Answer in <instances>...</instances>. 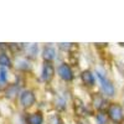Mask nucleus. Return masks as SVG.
Here are the masks:
<instances>
[{
	"instance_id": "16",
	"label": "nucleus",
	"mask_w": 124,
	"mask_h": 124,
	"mask_svg": "<svg viewBox=\"0 0 124 124\" xmlns=\"http://www.w3.org/2000/svg\"><path fill=\"white\" fill-rule=\"evenodd\" d=\"M120 45H122V46H124V44H120Z\"/></svg>"
},
{
	"instance_id": "8",
	"label": "nucleus",
	"mask_w": 124,
	"mask_h": 124,
	"mask_svg": "<svg viewBox=\"0 0 124 124\" xmlns=\"http://www.w3.org/2000/svg\"><path fill=\"white\" fill-rule=\"evenodd\" d=\"M55 57H56L55 48H52L51 46L45 47V50H44V60H46L47 62H50V61H52Z\"/></svg>"
},
{
	"instance_id": "14",
	"label": "nucleus",
	"mask_w": 124,
	"mask_h": 124,
	"mask_svg": "<svg viewBox=\"0 0 124 124\" xmlns=\"http://www.w3.org/2000/svg\"><path fill=\"white\" fill-rule=\"evenodd\" d=\"M96 119H97L98 124H107V117H106L104 113H99V114H97Z\"/></svg>"
},
{
	"instance_id": "9",
	"label": "nucleus",
	"mask_w": 124,
	"mask_h": 124,
	"mask_svg": "<svg viewBox=\"0 0 124 124\" xmlns=\"http://www.w3.org/2000/svg\"><path fill=\"white\" fill-rule=\"evenodd\" d=\"M93 104H94V107L97 109H102L103 107H104V104H106L104 97H103L102 94H94L93 96Z\"/></svg>"
},
{
	"instance_id": "12",
	"label": "nucleus",
	"mask_w": 124,
	"mask_h": 124,
	"mask_svg": "<svg viewBox=\"0 0 124 124\" xmlns=\"http://www.w3.org/2000/svg\"><path fill=\"white\" fill-rule=\"evenodd\" d=\"M17 92H19L17 86L11 85L10 87H8V89H6V96H8L9 98H13V97H15V96L17 94Z\"/></svg>"
},
{
	"instance_id": "13",
	"label": "nucleus",
	"mask_w": 124,
	"mask_h": 124,
	"mask_svg": "<svg viewBox=\"0 0 124 124\" xmlns=\"http://www.w3.org/2000/svg\"><path fill=\"white\" fill-rule=\"evenodd\" d=\"M48 124H62V119L57 114H52L48 117Z\"/></svg>"
},
{
	"instance_id": "2",
	"label": "nucleus",
	"mask_w": 124,
	"mask_h": 124,
	"mask_svg": "<svg viewBox=\"0 0 124 124\" xmlns=\"http://www.w3.org/2000/svg\"><path fill=\"white\" fill-rule=\"evenodd\" d=\"M97 76H98V79L101 81V85H102V89L104 91V93L107 96H114V92H116V89H114V86L112 85V82L107 78V77H104L102 73H99V72H97Z\"/></svg>"
},
{
	"instance_id": "3",
	"label": "nucleus",
	"mask_w": 124,
	"mask_h": 124,
	"mask_svg": "<svg viewBox=\"0 0 124 124\" xmlns=\"http://www.w3.org/2000/svg\"><path fill=\"white\" fill-rule=\"evenodd\" d=\"M35 102V94L31 91H24L20 94V103L23 104V107H30L32 106Z\"/></svg>"
},
{
	"instance_id": "11",
	"label": "nucleus",
	"mask_w": 124,
	"mask_h": 124,
	"mask_svg": "<svg viewBox=\"0 0 124 124\" xmlns=\"http://www.w3.org/2000/svg\"><path fill=\"white\" fill-rule=\"evenodd\" d=\"M77 103H78V104H76V112H77V114H79V116H87V114H89V112L86 109V107L82 104L79 101H77Z\"/></svg>"
},
{
	"instance_id": "5",
	"label": "nucleus",
	"mask_w": 124,
	"mask_h": 124,
	"mask_svg": "<svg viewBox=\"0 0 124 124\" xmlns=\"http://www.w3.org/2000/svg\"><path fill=\"white\" fill-rule=\"evenodd\" d=\"M54 77V67L50 62H45L42 68V79L45 82H50Z\"/></svg>"
},
{
	"instance_id": "4",
	"label": "nucleus",
	"mask_w": 124,
	"mask_h": 124,
	"mask_svg": "<svg viewBox=\"0 0 124 124\" xmlns=\"http://www.w3.org/2000/svg\"><path fill=\"white\" fill-rule=\"evenodd\" d=\"M58 75L62 79L65 81H71L73 78V73H72V70L70 68L68 65L66 63H62L60 67H58Z\"/></svg>"
},
{
	"instance_id": "7",
	"label": "nucleus",
	"mask_w": 124,
	"mask_h": 124,
	"mask_svg": "<svg viewBox=\"0 0 124 124\" xmlns=\"http://www.w3.org/2000/svg\"><path fill=\"white\" fill-rule=\"evenodd\" d=\"M81 77H82V81H83V83L86 86L91 87V86L94 85V76L92 75L91 71H83L82 75H81Z\"/></svg>"
},
{
	"instance_id": "1",
	"label": "nucleus",
	"mask_w": 124,
	"mask_h": 124,
	"mask_svg": "<svg viewBox=\"0 0 124 124\" xmlns=\"http://www.w3.org/2000/svg\"><path fill=\"white\" fill-rule=\"evenodd\" d=\"M108 117L114 123H122L123 122V109L118 104H112L108 109Z\"/></svg>"
},
{
	"instance_id": "6",
	"label": "nucleus",
	"mask_w": 124,
	"mask_h": 124,
	"mask_svg": "<svg viewBox=\"0 0 124 124\" xmlns=\"http://www.w3.org/2000/svg\"><path fill=\"white\" fill-rule=\"evenodd\" d=\"M26 122L27 124H42L44 117L41 113H32V114H29L26 117Z\"/></svg>"
},
{
	"instance_id": "10",
	"label": "nucleus",
	"mask_w": 124,
	"mask_h": 124,
	"mask_svg": "<svg viewBox=\"0 0 124 124\" xmlns=\"http://www.w3.org/2000/svg\"><path fill=\"white\" fill-rule=\"evenodd\" d=\"M0 66H1L3 68L11 66V61H10V58L5 54H0Z\"/></svg>"
},
{
	"instance_id": "15",
	"label": "nucleus",
	"mask_w": 124,
	"mask_h": 124,
	"mask_svg": "<svg viewBox=\"0 0 124 124\" xmlns=\"http://www.w3.org/2000/svg\"><path fill=\"white\" fill-rule=\"evenodd\" d=\"M0 81L5 82L6 81V71L1 67V70H0Z\"/></svg>"
}]
</instances>
